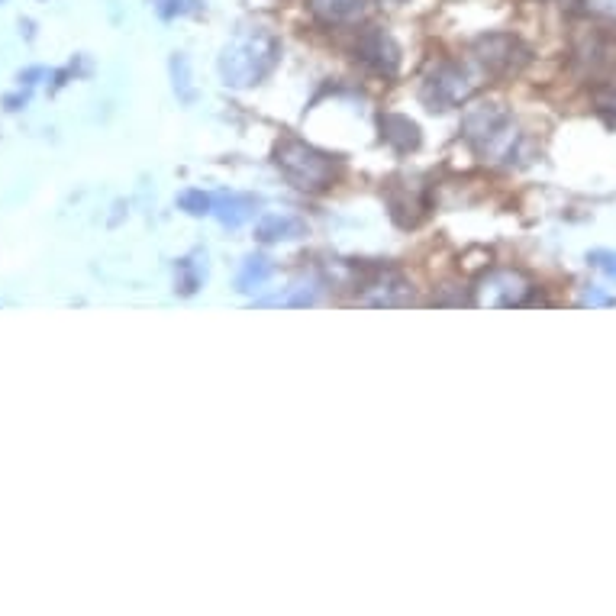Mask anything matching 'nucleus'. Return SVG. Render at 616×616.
Segmentation results:
<instances>
[{
	"instance_id": "1",
	"label": "nucleus",
	"mask_w": 616,
	"mask_h": 616,
	"mask_svg": "<svg viewBox=\"0 0 616 616\" xmlns=\"http://www.w3.org/2000/svg\"><path fill=\"white\" fill-rule=\"evenodd\" d=\"M281 59V42L265 26L242 30L220 55V75L229 88H252L271 75Z\"/></svg>"
},
{
	"instance_id": "2",
	"label": "nucleus",
	"mask_w": 616,
	"mask_h": 616,
	"mask_svg": "<svg viewBox=\"0 0 616 616\" xmlns=\"http://www.w3.org/2000/svg\"><path fill=\"white\" fill-rule=\"evenodd\" d=\"M275 165L281 168V175L288 178L294 188L300 191H326L339 181V159L326 155L320 149H313L304 139H284L275 149Z\"/></svg>"
},
{
	"instance_id": "3",
	"label": "nucleus",
	"mask_w": 616,
	"mask_h": 616,
	"mask_svg": "<svg viewBox=\"0 0 616 616\" xmlns=\"http://www.w3.org/2000/svg\"><path fill=\"white\" fill-rule=\"evenodd\" d=\"M478 81L471 78V71L458 62H439L433 71L426 75L423 88H420V100L429 110H452L458 104L475 94Z\"/></svg>"
},
{
	"instance_id": "4",
	"label": "nucleus",
	"mask_w": 616,
	"mask_h": 616,
	"mask_svg": "<svg viewBox=\"0 0 616 616\" xmlns=\"http://www.w3.org/2000/svg\"><path fill=\"white\" fill-rule=\"evenodd\" d=\"M533 281L517 268H494L475 284V307H526L533 304Z\"/></svg>"
},
{
	"instance_id": "5",
	"label": "nucleus",
	"mask_w": 616,
	"mask_h": 616,
	"mask_svg": "<svg viewBox=\"0 0 616 616\" xmlns=\"http://www.w3.org/2000/svg\"><path fill=\"white\" fill-rule=\"evenodd\" d=\"M462 136L468 139L471 149L487 152L497 142L510 139V113L500 104H475L465 110L462 117Z\"/></svg>"
},
{
	"instance_id": "6",
	"label": "nucleus",
	"mask_w": 616,
	"mask_h": 616,
	"mask_svg": "<svg viewBox=\"0 0 616 616\" xmlns=\"http://www.w3.org/2000/svg\"><path fill=\"white\" fill-rule=\"evenodd\" d=\"M475 59L484 65L487 75L507 78V75H517L529 62V49L510 33H491L475 42Z\"/></svg>"
},
{
	"instance_id": "7",
	"label": "nucleus",
	"mask_w": 616,
	"mask_h": 616,
	"mask_svg": "<svg viewBox=\"0 0 616 616\" xmlns=\"http://www.w3.org/2000/svg\"><path fill=\"white\" fill-rule=\"evenodd\" d=\"M355 59L381 78H394L400 71V46L391 33L381 30V26H368L355 42Z\"/></svg>"
},
{
	"instance_id": "8",
	"label": "nucleus",
	"mask_w": 616,
	"mask_h": 616,
	"mask_svg": "<svg viewBox=\"0 0 616 616\" xmlns=\"http://www.w3.org/2000/svg\"><path fill=\"white\" fill-rule=\"evenodd\" d=\"M410 300H413V288L400 275H394V271L375 268L368 281L358 284V304L365 307H404Z\"/></svg>"
},
{
	"instance_id": "9",
	"label": "nucleus",
	"mask_w": 616,
	"mask_h": 616,
	"mask_svg": "<svg viewBox=\"0 0 616 616\" xmlns=\"http://www.w3.org/2000/svg\"><path fill=\"white\" fill-rule=\"evenodd\" d=\"M378 130H381V139L397 152H413V149H420V142H423L420 126L410 117H404V113H381Z\"/></svg>"
},
{
	"instance_id": "10",
	"label": "nucleus",
	"mask_w": 616,
	"mask_h": 616,
	"mask_svg": "<svg viewBox=\"0 0 616 616\" xmlns=\"http://www.w3.org/2000/svg\"><path fill=\"white\" fill-rule=\"evenodd\" d=\"M307 236V223L294 213H268L255 223V239L259 242H294Z\"/></svg>"
},
{
	"instance_id": "11",
	"label": "nucleus",
	"mask_w": 616,
	"mask_h": 616,
	"mask_svg": "<svg viewBox=\"0 0 616 616\" xmlns=\"http://www.w3.org/2000/svg\"><path fill=\"white\" fill-rule=\"evenodd\" d=\"M255 210H259V200L249 197V194H220L213 197V217H217L223 226L236 229L242 223H249L255 217Z\"/></svg>"
},
{
	"instance_id": "12",
	"label": "nucleus",
	"mask_w": 616,
	"mask_h": 616,
	"mask_svg": "<svg viewBox=\"0 0 616 616\" xmlns=\"http://www.w3.org/2000/svg\"><path fill=\"white\" fill-rule=\"evenodd\" d=\"M368 0H307V10L313 13V20H320L323 26H339L352 23L365 13Z\"/></svg>"
},
{
	"instance_id": "13",
	"label": "nucleus",
	"mask_w": 616,
	"mask_h": 616,
	"mask_svg": "<svg viewBox=\"0 0 616 616\" xmlns=\"http://www.w3.org/2000/svg\"><path fill=\"white\" fill-rule=\"evenodd\" d=\"M268 278H271V262L265 259V255H249V259L242 262V271H239V278H236V288H239L242 294H252V291H259Z\"/></svg>"
},
{
	"instance_id": "14",
	"label": "nucleus",
	"mask_w": 616,
	"mask_h": 616,
	"mask_svg": "<svg viewBox=\"0 0 616 616\" xmlns=\"http://www.w3.org/2000/svg\"><path fill=\"white\" fill-rule=\"evenodd\" d=\"M204 281V268H200L197 259H181L175 268V291L178 294H194Z\"/></svg>"
},
{
	"instance_id": "15",
	"label": "nucleus",
	"mask_w": 616,
	"mask_h": 616,
	"mask_svg": "<svg viewBox=\"0 0 616 616\" xmlns=\"http://www.w3.org/2000/svg\"><path fill=\"white\" fill-rule=\"evenodd\" d=\"M178 207L184 210V213H191V217H204V213H210L213 210V197L210 194H204V191H184L181 197H178Z\"/></svg>"
},
{
	"instance_id": "16",
	"label": "nucleus",
	"mask_w": 616,
	"mask_h": 616,
	"mask_svg": "<svg viewBox=\"0 0 616 616\" xmlns=\"http://www.w3.org/2000/svg\"><path fill=\"white\" fill-rule=\"evenodd\" d=\"M171 75H175V91L184 104H191L194 100V91H191V75H188V59L184 55H175L171 59Z\"/></svg>"
},
{
	"instance_id": "17",
	"label": "nucleus",
	"mask_w": 616,
	"mask_h": 616,
	"mask_svg": "<svg viewBox=\"0 0 616 616\" xmlns=\"http://www.w3.org/2000/svg\"><path fill=\"white\" fill-rule=\"evenodd\" d=\"M594 104H597L600 113H604V117L616 120V81H610V84H604V88L594 91Z\"/></svg>"
},
{
	"instance_id": "18",
	"label": "nucleus",
	"mask_w": 616,
	"mask_h": 616,
	"mask_svg": "<svg viewBox=\"0 0 616 616\" xmlns=\"http://www.w3.org/2000/svg\"><path fill=\"white\" fill-rule=\"evenodd\" d=\"M587 262H591L594 268L604 271L607 278H613V281H616V252H610V249H597V252L587 255Z\"/></svg>"
},
{
	"instance_id": "19",
	"label": "nucleus",
	"mask_w": 616,
	"mask_h": 616,
	"mask_svg": "<svg viewBox=\"0 0 616 616\" xmlns=\"http://www.w3.org/2000/svg\"><path fill=\"white\" fill-rule=\"evenodd\" d=\"M581 304H584V307H610L613 300L604 297V294H597V291H587V294L581 297Z\"/></svg>"
},
{
	"instance_id": "20",
	"label": "nucleus",
	"mask_w": 616,
	"mask_h": 616,
	"mask_svg": "<svg viewBox=\"0 0 616 616\" xmlns=\"http://www.w3.org/2000/svg\"><path fill=\"white\" fill-rule=\"evenodd\" d=\"M26 104H30V91H23V94H10V97H4V107H7V110H23Z\"/></svg>"
},
{
	"instance_id": "21",
	"label": "nucleus",
	"mask_w": 616,
	"mask_h": 616,
	"mask_svg": "<svg viewBox=\"0 0 616 616\" xmlns=\"http://www.w3.org/2000/svg\"><path fill=\"white\" fill-rule=\"evenodd\" d=\"M39 78H46V68H26V71H20V84H26V88H33Z\"/></svg>"
}]
</instances>
